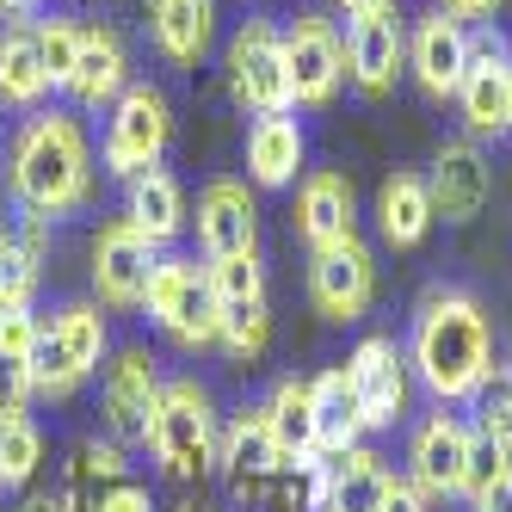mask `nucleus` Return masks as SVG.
I'll return each mask as SVG.
<instances>
[{"label": "nucleus", "mask_w": 512, "mask_h": 512, "mask_svg": "<svg viewBox=\"0 0 512 512\" xmlns=\"http://www.w3.org/2000/svg\"><path fill=\"white\" fill-rule=\"evenodd\" d=\"M7 198L44 223L93 204V136L75 105H38L19 118L7 142Z\"/></svg>", "instance_id": "nucleus-1"}, {"label": "nucleus", "mask_w": 512, "mask_h": 512, "mask_svg": "<svg viewBox=\"0 0 512 512\" xmlns=\"http://www.w3.org/2000/svg\"><path fill=\"white\" fill-rule=\"evenodd\" d=\"M494 327L482 297L469 290H426L414 309V334H408V371L420 377V389L438 408H463L475 401V389L494 371Z\"/></svg>", "instance_id": "nucleus-2"}, {"label": "nucleus", "mask_w": 512, "mask_h": 512, "mask_svg": "<svg viewBox=\"0 0 512 512\" xmlns=\"http://www.w3.org/2000/svg\"><path fill=\"white\" fill-rule=\"evenodd\" d=\"M105 358H112V327H105L99 303L93 297H68L44 315L38 327V395L50 401H68V395H81L99 371H105Z\"/></svg>", "instance_id": "nucleus-3"}, {"label": "nucleus", "mask_w": 512, "mask_h": 512, "mask_svg": "<svg viewBox=\"0 0 512 512\" xmlns=\"http://www.w3.org/2000/svg\"><path fill=\"white\" fill-rule=\"evenodd\" d=\"M216 445H223V426H216V401L198 377H167L155 420H149V451L155 463L173 475V482H198V475L216 463Z\"/></svg>", "instance_id": "nucleus-4"}, {"label": "nucleus", "mask_w": 512, "mask_h": 512, "mask_svg": "<svg viewBox=\"0 0 512 512\" xmlns=\"http://www.w3.org/2000/svg\"><path fill=\"white\" fill-rule=\"evenodd\" d=\"M149 321L179 346V352H210L216 346V290L210 266H198L192 253H161L149 272V297H142Z\"/></svg>", "instance_id": "nucleus-5"}, {"label": "nucleus", "mask_w": 512, "mask_h": 512, "mask_svg": "<svg viewBox=\"0 0 512 512\" xmlns=\"http://www.w3.org/2000/svg\"><path fill=\"white\" fill-rule=\"evenodd\" d=\"M167 142H173V105L155 81H130L118 93V105L105 112V136H99V167L136 179L167 161Z\"/></svg>", "instance_id": "nucleus-6"}, {"label": "nucleus", "mask_w": 512, "mask_h": 512, "mask_svg": "<svg viewBox=\"0 0 512 512\" xmlns=\"http://www.w3.org/2000/svg\"><path fill=\"white\" fill-rule=\"evenodd\" d=\"M210 290H216V346L229 358H260L272 346V297H266V266L260 253H229V260H204Z\"/></svg>", "instance_id": "nucleus-7"}, {"label": "nucleus", "mask_w": 512, "mask_h": 512, "mask_svg": "<svg viewBox=\"0 0 512 512\" xmlns=\"http://www.w3.org/2000/svg\"><path fill=\"white\" fill-rule=\"evenodd\" d=\"M223 68H229V99L241 105L247 118H272V112H290V68H284V31L272 19H247L229 50H223Z\"/></svg>", "instance_id": "nucleus-8"}, {"label": "nucleus", "mask_w": 512, "mask_h": 512, "mask_svg": "<svg viewBox=\"0 0 512 512\" xmlns=\"http://www.w3.org/2000/svg\"><path fill=\"white\" fill-rule=\"evenodd\" d=\"M161 364L149 346H124L105 358L99 371V420L112 445H149V420H155V401H161Z\"/></svg>", "instance_id": "nucleus-9"}, {"label": "nucleus", "mask_w": 512, "mask_h": 512, "mask_svg": "<svg viewBox=\"0 0 512 512\" xmlns=\"http://www.w3.org/2000/svg\"><path fill=\"white\" fill-rule=\"evenodd\" d=\"M284 68H290V105H334L346 87V38L334 31V19L321 13H297L284 25Z\"/></svg>", "instance_id": "nucleus-10"}, {"label": "nucleus", "mask_w": 512, "mask_h": 512, "mask_svg": "<svg viewBox=\"0 0 512 512\" xmlns=\"http://www.w3.org/2000/svg\"><path fill=\"white\" fill-rule=\"evenodd\" d=\"M161 260V247L142 235L130 216H112L99 235H93V303L99 309H142V297H149V272Z\"/></svg>", "instance_id": "nucleus-11"}, {"label": "nucleus", "mask_w": 512, "mask_h": 512, "mask_svg": "<svg viewBox=\"0 0 512 512\" xmlns=\"http://www.w3.org/2000/svg\"><path fill=\"white\" fill-rule=\"evenodd\" d=\"M309 303L321 321H340V327L364 321V309L377 303V253L358 235L334 241V247H315L309 253Z\"/></svg>", "instance_id": "nucleus-12"}, {"label": "nucleus", "mask_w": 512, "mask_h": 512, "mask_svg": "<svg viewBox=\"0 0 512 512\" xmlns=\"http://www.w3.org/2000/svg\"><path fill=\"white\" fill-rule=\"evenodd\" d=\"M408 352H401L389 334H364L346 358V383L358 395V420L364 432H383L408 414Z\"/></svg>", "instance_id": "nucleus-13"}, {"label": "nucleus", "mask_w": 512, "mask_h": 512, "mask_svg": "<svg viewBox=\"0 0 512 512\" xmlns=\"http://www.w3.org/2000/svg\"><path fill=\"white\" fill-rule=\"evenodd\" d=\"M506 38L488 31H469V68L457 81V112L469 124V136H506L512 130V81H506Z\"/></svg>", "instance_id": "nucleus-14"}, {"label": "nucleus", "mask_w": 512, "mask_h": 512, "mask_svg": "<svg viewBox=\"0 0 512 512\" xmlns=\"http://www.w3.org/2000/svg\"><path fill=\"white\" fill-rule=\"evenodd\" d=\"M469 68V25L445 7H432L408 25V75L426 99H457V81Z\"/></svg>", "instance_id": "nucleus-15"}, {"label": "nucleus", "mask_w": 512, "mask_h": 512, "mask_svg": "<svg viewBox=\"0 0 512 512\" xmlns=\"http://www.w3.org/2000/svg\"><path fill=\"white\" fill-rule=\"evenodd\" d=\"M469 438L475 426H463L457 414H426L408 438V482L426 500H457L463 494V469H469Z\"/></svg>", "instance_id": "nucleus-16"}, {"label": "nucleus", "mask_w": 512, "mask_h": 512, "mask_svg": "<svg viewBox=\"0 0 512 512\" xmlns=\"http://www.w3.org/2000/svg\"><path fill=\"white\" fill-rule=\"evenodd\" d=\"M426 192H432V216H445V223H475V216L488 210V192H494V173H488L482 142H475V136L438 142L432 173H426Z\"/></svg>", "instance_id": "nucleus-17"}, {"label": "nucleus", "mask_w": 512, "mask_h": 512, "mask_svg": "<svg viewBox=\"0 0 512 512\" xmlns=\"http://www.w3.org/2000/svg\"><path fill=\"white\" fill-rule=\"evenodd\" d=\"M130 44L118 25H81V50H75V75H68V105L75 112H112L118 93L130 87Z\"/></svg>", "instance_id": "nucleus-18"}, {"label": "nucleus", "mask_w": 512, "mask_h": 512, "mask_svg": "<svg viewBox=\"0 0 512 512\" xmlns=\"http://www.w3.org/2000/svg\"><path fill=\"white\" fill-rule=\"evenodd\" d=\"M198 247L204 260H229V253H260V204H253L247 179H210L198 192Z\"/></svg>", "instance_id": "nucleus-19"}, {"label": "nucleus", "mask_w": 512, "mask_h": 512, "mask_svg": "<svg viewBox=\"0 0 512 512\" xmlns=\"http://www.w3.org/2000/svg\"><path fill=\"white\" fill-rule=\"evenodd\" d=\"M401 68H408V25L395 19V7H377L346 25V75L364 99H383Z\"/></svg>", "instance_id": "nucleus-20"}, {"label": "nucleus", "mask_w": 512, "mask_h": 512, "mask_svg": "<svg viewBox=\"0 0 512 512\" xmlns=\"http://www.w3.org/2000/svg\"><path fill=\"white\" fill-rule=\"evenodd\" d=\"M297 235L309 241V253L358 235V192H352L346 173L315 167L303 186H297Z\"/></svg>", "instance_id": "nucleus-21"}, {"label": "nucleus", "mask_w": 512, "mask_h": 512, "mask_svg": "<svg viewBox=\"0 0 512 512\" xmlns=\"http://www.w3.org/2000/svg\"><path fill=\"white\" fill-rule=\"evenodd\" d=\"M309 161V136L290 112H272V118H253L247 124V179L260 192H284L297 186V173Z\"/></svg>", "instance_id": "nucleus-22"}, {"label": "nucleus", "mask_w": 512, "mask_h": 512, "mask_svg": "<svg viewBox=\"0 0 512 512\" xmlns=\"http://www.w3.org/2000/svg\"><path fill=\"white\" fill-rule=\"evenodd\" d=\"M149 38L173 68H198L216 44V0H142Z\"/></svg>", "instance_id": "nucleus-23"}, {"label": "nucleus", "mask_w": 512, "mask_h": 512, "mask_svg": "<svg viewBox=\"0 0 512 512\" xmlns=\"http://www.w3.org/2000/svg\"><path fill=\"white\" fill-rule=\"evenodd\" d=\"M44 99H50V75L38 56V19H7L0 25V105L38 112Z\"/></svg>", "instance_id": "nucleus-24"}, {"label": "nucleus", "mask_w": 512, "mask_h": 512, "mask_svg": "<svg viewBox=\"0 0 512 512\" xmlns=\"http://www.w3.org/2000/svg\"><path fill=\"white\" fill-rule=\"evenodd\" d=\"M432 192H426V173L395 167L383 186H377V235L383 247H420L432 235Z\"/></svg>", "instance_id": "nucleus-25"}, {"label": "nucleus", "mask_w": 512, "mask_h": 512, "mask_svg": "<svg viewBox=\"0 0 512 512\" xmlns=\"http://www.w3.org/2000/svg\"><path fill=\"white\" fill-rule=\"evenodd\" d=\"M124 216L149 235L155 247L179 241V229L192 223V210H186V192H179V179L167 167H149V173H136L124 179Z\"/></svg>", "instance_id": "nucleus-26"}, {"label": "nucleus", "mask_w": 512, "mask_h": 512, "mask_svg": "<svg viewBox=\"0 0 512 512\" xmlns=\"http://www.w3.org/2000/svg\"><path fill=\"white\" fill-rule=\"evenodd\" d=\"M266 420H272V438L284 451V469H309L321 463V438H315V389L309 377H284L266 401Z\"/></svg>", "instance_id": "nucleus-27"}, {"label": "nucleus", "mask_w": 512, "mask_h": 512, "mask_svg": "<svg viewBox=\"0 0 512 512\" xmlns=\"http://www.w3.org/2000/svg\"><path fill=\"white\" fill-rule=\"evenodd\" d=\"M321 463H327V506L321 512H377L383 506V488L395 469L371 445H352V451L321 457Z\"/></svg>", "instance_id": "nucleus-28"}, {"label": "nucleus", "mask_w": 512, "mask_h": 512, "mask_svg": "<svg viewBox=\"0 0 512 512\" xmlns=\"http://www.w3.org/2000/svg\"><path fill=\"white\" fill-rule=\"evenodd\" d=\"M44 260H50V223L44 216H25L13 223V241L0 247V303H38V284H44Z\"/></svg>", "instance_id": "nucleus-29"}, {"label": "nucleus", "mask_w": 512, "mask_h": 512, "mask_svg": "<svg viewBox=\"0 0 512 512\" xmlns=\"http://www.w3.org/2000/svg\"><path fill=\"white\" fill-rule=\"evenodd\" d=\"M216 463L235 469V482H260V475H284V451L272 438V420L266 408H241L223 432V445H216Z\"/></svg>", "instance_id": "nucleus-30"}, {"label": "nucleus", "mask_w": 512, "mask_h": 512, "mask_svg": "<svg viewBox=\"0 0 512 512\" xmlns=\"http://www.w3.org/2000/svg\"><path fill=\"white\" fill-rule=\"evenodd\" d=\"M309 389H315V438H321V457L352 451L358 438H364V420H358V395L346 383V364L309 377Z\"/></svg>", "instance_id": "nucleus-31"}, {"label": "nucleus", "mask_w": 512, "mask_h": 512, "mask_svg": "<svg viewBox=\"0 0 512 512\" xmlns=\"http://www.w3.org/2000/svg\"><path fill=\"white\" fill-rule=\"evenodd\" d=\"M44 469V426L38 420H0V494H25Z\"/></svg>", "instance_id": "nucleus-32"}, {"label": "nucleus", "mask_w": 512, "mask_h": 512, "mask_svg": "<svg viewBox=\"0 0 512 512\" xmlns=\"http://www.w3.org/2000/svg\"><path fill=\"white\" fill-rule=\"evenodd\" d=\"M75 50H81V25L68 13H38V56H44L50 93H62L68 75H75Z\"/></svg>", "instance_id": "nucleus-33"}, {"label": "nucleus", "mask_w": 512, "mask_h": 512, "mask_svg": "<svg viewBox=\"0 0 512 512\" xmlns=\"http://www.w3.org/2000/svg\"><path fill=\"white\" fill-rule=\"evenodd\" d=\"M475 432H488L494 445L512 451V371L506 364H494L488 383L475 389Z\"/></svg>", "instance_id": "nucleus-34"}, {"label": "nucleus", "mask_w": 512, "mask_h": 512, "mask_svg": "<svg viewBox=\"0 0 512 512\" xmlns=\"http://www.w3.org/2000/svg\"><path fill=\"white\" fill-rule=\"evenodd\" d=\"M506 469H512V451L494 445L488 432H475V438H469V469H463V500H482Z\"/></svg>", "instance_id": "nucleus-35"}, {"label": "nucleus", "mask_w": 512, "mask_h": 512, "mask_svg": "<svg viewBox=\"0 0 512 512\" xmlns=\"http://www.w3.org/2000/svg\"><path fill=\"white\" fill-rule=\"evenodd\" d=\"M87 482H99V488H118V482H130V463H124V445H112V438H93V445H81L75 451V482L68 488H87Z\"/></svg>", "instance_id": "nucleus-36"}, {"label": "nucleus", "mask_w": 512, "mask_h": 512, "mask_svg": "<svg viewBox=\"0 0 512 512\" xmlns=\"http://www.w3.org/2000/svg\"><path fill=\"white\" fill-rule=\"evenodd\" d=\"M38 327H44V315L31 309V303L0 309V358H13V364H38Z\"/></svg>", "instance_id": "nucleus-37"}, {"label": "nucleus", "mask_w": 512, "mask_h": 512, "mask_svg": "<svg viewBox=\"0 0 512 512\" xmlns=\"http://www.w3.org/2000/svg\"><path fill=\"white\" fill-rule=\"evenodd\" d=\"M31 401H38V371H31V364L0 358V420H25Z\"/></svg>", "instance_id": "nucleus-38"}, {"label": "nucleus", "mask_w": 512, "mask_h": 512, "mask_svg": "<svg viewBox=\"0 0 512 512\" xmlns=\"http://www.w3.org/2000/svg\"><path fill=\"white\" fill-rule=\"evenodd\" d=\"M87 512H155L149 488H136V482H118V488H99L87 500Z\"/></svg>", "instance_id": "nucleus-39"}, {"label": "nucleus", "mask_w": 512, "mask_h": 512, "mask_svg": "<svg viewBox=\"0 0 512 512\" xmlns=\"http://www.w3.org/2000/svg\"><path fill=\"white\" fill-rule=\"evenodd\" d=\"M377 512H426V494L408 482V475H389V488H383V506Z\"/></svg>", "instance_id": "nucleus-40"}, {"label": "nucleus", "mask_w": 512, "mask_h": 512, "mask_svg": "<svg viewBox=\"0 0 512 512\" xmlns=\"http://www.w3.org/2000/svg\"><path fill=\"white\" fill-rule=\"evenodd\" d=\"M13 512H81V488H62V494H31Z\"/></svg>", "instance_id": "nucleus-41"}, {"label": "nucleus", "mask_w": 512, "mask_h": 512, "mask_svg": "<svg viewBox=\"0 0 512 512\" xmlns=\"http://www.w3.org/2000/svg\"><path fill=\"white\" fill-rule=\"evenodd\" d=\"M469 506H475V512H512V469L500 475V482H494L482 500H469Z\"/></svg>", "instance_id": "nucleus-42"}, {"label": "nucleus", "mask_w": 512, "mask_h": 512, "mask_svg": "<svg viewBox=\"0 0 512 512\" xmlns=\"http://www.w3.org/2000/svg\"><path fill=\"white\" fill-rule=\"evenodd\" d=\"M438 7H445V13H457V19H488V13L500 7V0H438Z\"/></svg>", "instance_id": "nucleus-43"}, {"label": "nucleus", "mask_w": 512, "mask_h": 512, "mask_svg": "<svg viewBox=\"0 0 512 512\" xmlns=\"http://www.w3.org/2000/svg\"><path fill=\"white\" fill-rule=\"evenodd\" d=\"M0 13H7V19H38L44 0H0Z\"/></svg>", "instance_id": "nucleus-44"}, {"label": "nucleus", "mask_w": 512, "mask_h": 512, "mask_svg": "<svg viewBox=\"0 0 512 512\" xmlns=\"http://www.w3.org/2000/svg\"><path fill=\"white\" fill-rule=\"evenodd\" d=\"M334 7H340L346 19H364V13H377V7H395V0H334Z\"/></svg>", "instance_id": "nucleus-45"}, {"label": "nucleus", "mask_w": 512, "mask_h": 512, "mask_svg": "<svg viewBox=\"0 0 512 512\" xmlns=\"http://www.w3.org/2000/svg\"><path fill=\"white\" fill-rule=\"evenodd\" d=\"M13 223H19V204H13V198H0V247L13 241Z\"/></svg>", "instance_id": "nucleus-46"}, {"label": "nucleus", "mask_w": 512, "mask_h": 512, "mask_svg": "<svg viewBox=\"0 0 512 512\" xmlns=\"http://www.w3.org/2000/svg\"><path fill=\"white\" fill-rule=\"evenodd\" d=\"M506 81H512V62H506Z\"/></svg>", "instance_id": "nucleus-47"}, {"label": "nucleus", "mask_w": 512, "mask_h": 512, "mask_svg": "<svg viewBox=\"0 0 512 512\" xmlns=\"http://www.w3.org/2000/svg\"><path fill=\"white\" fill-rule=\"evenodd\" d=\"M0 309H7V303H0Z\"/></svg>", "instance_id": "nucleus-48"}]
</instances>
